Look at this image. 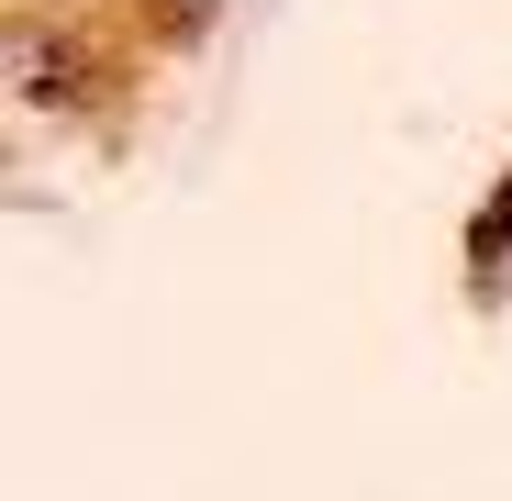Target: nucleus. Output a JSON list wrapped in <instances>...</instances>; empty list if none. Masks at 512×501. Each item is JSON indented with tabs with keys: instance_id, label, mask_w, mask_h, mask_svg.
<instances>
[{
	"instance_id": "1",
	"label": "nucleus",
	"mask_w": 512,
	"mask_h": 501,
	"mask_svg": "<svg viewBox=\"0 0 512 501\" xmlns=\"http://www.w3.org/2000/svg\"><path fill=\"white\" fill-rule=\"evenodd\" d=\"M501 257H512V190L479 212V268H501Z\"/></svg>"
}]
</instances>
